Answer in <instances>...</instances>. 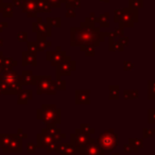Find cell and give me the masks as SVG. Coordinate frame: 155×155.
I'll list each match as a JSON object with an SVG mask.
<instances>
[{
  "label": "cell",
  "mask_w": 155,
  "mask_h": 155,
  "mask_svg": "<svg viewBox=\"0 0 155 155\" xmlns=\"http://www.w3.org/2000/svg\"><path fill=\"white\" fill-rule=\"evenodd\" d=\"M36 147H35V144L33 143H28V149H27V151H28V153H34L35 150H36Z\"/></svg>",
  "instance_id": "cell-7"
},
{
  "label": "cell",
  "mask_w": 155,
  "mask_h": 155,
  "mask_svg": "<svg viewBox=\"0 0 155 155\" xmlns=\"http://www.w3.org/2000/svg\"><path fill=\"white\" fill-rule=\"evenodd\" d=\"M89 141H91V139H89L88 135L81 130H78L75 133L71 135V144L74 147L78 152H80L85 146H87Z\"/></svg>",
  "instance_id": "cell-2"
},
{
  "label": "cell",
  "mask_w": 155,
  "mask_h": 155,
  "mask_svg": "<svg viewBox=\"0 0 155 155\" xmlns=\"http://www.w3.org/2000/svg\"><path fill=\"white\" fill-rule=\"evenodd\" d=\"M81 155H104V151L98 144L97 140H91L87 146L80 151Z\"/></svg>",
  "instance_id": "cell-3"
},
{
  "label": "cell",
  "mask_w": 155,
  "mask_h": 155,
  "mask_svg": "<svg viewBox=\"0 0 155 155\" xmlns=\"http://www.w3.org/2000/svg\"><path fill=\"white\" fill-rule=\"evenodd\" d=\"M3 152H21V141H20L19 138L16 139L14 137V139L12 140V142L8 147H5V149H2Z\"/></svg>",
  "instance_id": "cell-6"
},
{
  "label": "cell",
  "mask_w": 155,
  "mask_h": 155,
  "mask_svg": "<svg viewBox=\"0 0 155 155\" xmlns=\"http://www.w3.org/2000/svg\"><path fill=\"white\" fill-rule=\"evenodd\" d=\"M37 142H38L39 148H48L52 142H54V140L52 139V136H50L49 134H39L37 136Z\"/></svg>",
  "instance_id": "cell-5"
},
{
  "label": "cell",
  "mask_w": 155,
  "mask_h": 155,
  "mask_svg": "<svg viewBox=\"0 0 155 155\" xmlns=\"http://www.w3.org/2000/svg\"><path fill=\"white\" fill-rule=\"evenodd\" d=\"M56 152H60L61 155H77L78 151L75 150V148L72 144L61 143V144H58Z\"/></svg>",
  "instance_id": "cell-4"
},
{
  "label": "cell",
  "mask_w": 155,
  "mask_h": 155,
  "mask_svg": "<svg viewBox=\"0 0 155 155\" xmlns=\"http://www.w3.org/2000/svg\"><path fill=\"white\" fill-rule=\"evenodd\" d=\"M113 155H118V154H113Z\"/></svg>",
  "instance_id": "cell-8"
},
{
  "label": "cell",
  "mask_w": 155,
  "mask_h": 155,
  "mask_svg": "<svg viewBox=\"0 0 155 155\" xmlns=\"http://www.w3.org/2000/svg\"><path fill=\"white\" fill-rule=\"evenodd\" d=\"M98 144L101 147V149L105 152H110L113 151L118 144V138L117 135L114 132L110 130V131H106L104 133H102L100 135V137L98 138Z\"/></svg>",
  "instance_id": "cell-1"
}]
</instances>
